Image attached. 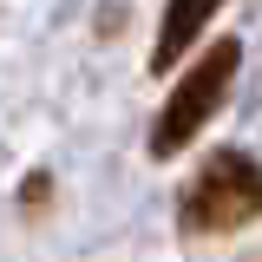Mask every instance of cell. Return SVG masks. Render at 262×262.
Masks as SVG:
<instances>
[{"label": "cell", "mask_w": 262, "mask_h": 262, "mask_svg": "<svg viewBox=\"0 0 262 262\" xmlns=\"http://www.w3.org/2000/svg\"><path fill=\"white\" fill-rule=\"evenodd\" d=\"M184 229L190 236H229V229L262 216V164L249 151H216V158L184 184Z\"/></svg>", "instance_id": "obj_1"}, {"label": "cell", "mask_w": 262, "mask_h": 262, "mask_svg": "<svg viewBox=\"0 0 262 262\" xmlns=\"http://www.w3.org/2000/svg\"><path fill=\"white\" fill-rule=\"evenodd\" d=\"M236 66H243V39H216V46L196 59V72H184V85L164 98L158 125H151V151H158V158H177L196 131L216 118V105H223Z\"/></svg>", "instance_id": "obj_2"}, {"label": "cell", "mask_w": 262, "mask_h": 262, "mask_svg": "<svg viewBox=\"0 0 262 262\" xmlns=\"http://www.w3.org/2000/svg\"><path fill=\"white\" fill-rule=\"evenodd\" d=\"M210 13H216V7H170V13H164V33H158V53H151V72L184 59V46L210 27Z\"/></svg>", "instance_id": "obj_3"}]
</instances>
